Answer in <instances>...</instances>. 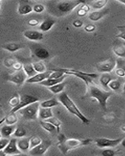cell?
Returning <instances> with one entry per match:
<instances>
[{
    "mask_svg": "<svg viewBox=\"0 0 125 156\" xmlns=\"http://www.w3.org/2000/svg\"><path fill=\"white\" fill-rule=\"evenodd\" d=\"M88 96L98 101V105L103 110H106V103L109 98L112 95V92L101 88L95 83H91L86 85Z\"/></svg>",
    "mask_w": 125,
    "mask_h": 156,
    "instance_id": "obj_1",
    "label": "cell"
},
{
    "mask_svg": "<svg viewBox=\"0 0 125 156\" xmlns=\"http://www.w3.org/2000/svg\"><path fill=\"white\" fill-rule=\"evenodd\" d=\"M58 100L60 101L61 105H63L65 108L67 110L68 112L71 113L72 115H75L77 117L81 122L84 123V125H88L90 123V120L88 119L87 117L80 112V109L77 108V106L75 105V103L73 102V100L69 97L66 93L61 92L58 96Z\"/></svg>",
    "mask_w": 125,
    "mask_h": 156,
    "instance_id": "obj_2",
    "label": "cell"
},
{
    "mask_svg": "<svg viewBox=\"0 0 125 156\" xmlns=\"http://www.w3.org/2000/svg\"><path fill=\"white\" fill-rule=\"evenodd\" d=\"M92 141L91 139H77V138H68L65 139L62 142H58L57 147L59 149L61 153L66 154L69 151L73 149L78 148L80 147L88 145Z\"/></svg>",
    "mask_w": 125,
    "mask_h": 156,
    "instance_id": "obj_3",
    "label": "cell"
},
{
    "mask_svg": "<svg viewBox=\"0 0 125 156\" xmlns=\"http://www.w3.org/2000/svg\"><path fill=\"white\" fill-rule=\"evenodd\" d=\"M39 108L40 102L36 101L22 108L18 111V112L26 120H36L38 117Z\"/></svg>",
    "mask_w": 125,
    "mask_h": 156,
    "instance_id": "obj_4",
    "label": "cell"
},
{
    "mask_svg": "<svg viewBox=\"0 0 125 156\" xmlns=\"http://www.w3.org/2000/svg\"><path fill=\"white\" fill-rule=\"evenodd\" d=\"M83 3H85V0H62L57 2L56 8L62 13H68Z\"/></svg>",
    "mask_w": 125,
    "mask_h": 156,
    "instance_id": "obj_5",
    "label": "cell"
},
{
    "mask_svg": "<svg viewBox=\"0 0 125 156\" xmlns=\"http://www.w3.org/2000/svg\"><path fill=\"white\" fill-rule=\"evenodd\" d=\"M64 71L66 75H73V76L78 77L80 80H82L85 83V85L93 83L94 82L93 79L98 77V74L94 73H86V72H83V71L74 70V69H64Z\"/></svg>",
    "mask_w": 125,
    "mask_h": 156,
    "instance_id": "obj_6",
    "label": "cell"
},
{
    "mask_svg": "<svg viewBox=\"0 0 125 156\" xmlns=\"http://www.w3.org/2000/svg\"><path fill=\"white\" fill-rule=\"evenodd\" d=\"M116 66V60H115L114 58H110L97 64L96 69L99 73H111V72L115 69Z\"/></svg>",
    "mask_w": 125,
    "mask_h": 156,
    "instance_id": "obj_7",
    "label": "cell"
},
{
    "mask_svg": "<svg viewBox=\"0 0 125 156\" xmlns=\"http://www.w3.org/2000/svg\"><path fill=\"white\" fill-rule=\"evenodd\" d=\"M36 101H39V98L35 96L30 95V94H22L20 95V104L15 108H12L10 110V112H16L19 110L21 109L23 107L27 106V105L32 104V103L36 102Z\"/></svg>",
    "mask_w": 125,
    "mask_h": 156,
    "instance_id": "obj_8",
    "label": "cell"
},
{
    "mask_svg": "<svg viewBox=\"0 0 125 156\" xmlns=\"http://www.w3.org/2000/svg\"><path fill=\"white\" fill-rule=\"evenodd\" d=\"M51 145H52V142L50 140H42L41 144L30 149L29 151V154L33 156L44 155Z\"/></svg>",
    "mask_w": 125,
    "mask_h": 156,
    "instance_id": "obj_9",
    "label": "cell"
},
{
    "mask_svg": "<svg viewBox=\"0 0 125 156\" xmlns=\"http://www.w3.org/2000/svg\"><path fill=\"white\" fill-rule=\"evenodd\" d=\"M27 79V74L25 73L23 69L19 71H15L12 73H11L8 77V80L12 83H15L17 86L23 85V83L26 82Z\"/></svg>",
    "mask_w": 125,
    "mask_h": 156,
    "instance_id": "obj_10",
    "label": "cell"
},
{
    "mask_svg": "<svg viewBox=\"0 0 125 156\" xmlns=\"http://www.w3.org/2000/svg\"><path fill=\"white\" fill-rule=\"evenodd\" d=\"M121 139H109L105 137L96 138L95 140V143L100 148L104 147H114L121 143Z\"/></svg>",
    "mask_w": 125,
    "mask_h": 156,
    "instance_id": "obj_11",
    "label": "cell"
},
{
    "mask_svg": "<svg viewBox=\"0 0 125 156\" xmlns=\"http://www.w3.org/2000/svg\"><path fill=\"white\" fill-rule=\"evenodd\" d=\"M4 155H16L20 154L22 151H20L17 145V139L11 138L9 144L4 150H2Z\"/></svg>",
    "mask_w": 125,
    "mask_h": 156,
    "instance_id": "obj_12",
    "label": "cell"
},
{
    "mask_svg": "<svg viewBox=\"0 0 125 156\" xmlns=\"http://www.w3.org/2000/svg\"><path fill=\"white\" fill-rule=\"evenodd\" d=\"M52 73V69L51 70H46L43 73H38L34 76L30 78H27L26 80V83H39L41 82L44 81L45 80L50 77Z\"/></svg>",
    "mask_w": 125,
    "mask_h": 156,
    "instance_id": "obj_13",
    "label": "cell"
},
{
    "mask_svg": "<svg viewBox=\"0 0 125 156\" xmlns=\"http://www.w3.org/2000/svg\"><path fill=\"white\" fill-rule=\"evenodd\" d=\"M23 37H26L30 41H39L43 39V34L41 32L35 30H25L23 34Z\"/></svg>",
    "mask_w": 125,
    "mask_h": 156,
    "instance_id": "obj_14",
    "label": "cell"
},
{
    "mask_svg": "<svg viewBox=\"0 0 125 156\" xmlns=\"http://www.w3.org/2000/svg\"><path fill=\"white\" fill-rule=\"evenodd\" d=\"M33 11V6L25 0H20L18 6V13L20 15H27Z\"/></svg>",
    "mask_w": 125,
    "mask_h": 156,
    "instance_id": "obj_15",
    "label": "cell"
},
{
    "mask_svg": "<svg viewBox=\"0 0 125 156\" xmlns=\"http://www.w3.org/2000/svg\"><path fill=\"white\" fill-rule=\"evenodd\" d=\"M30 137H21L20 139L17 140V145L19 149L23 153L27 152L30 150Z\"/></svg>",
    "mask_w": 125,
    "mask_h": 156,
    "instance_id": "obj_16",
    "label": "cell"
},
{
    "mask_svg": "<svg viewBox=\"0 0 125 156\" xmlns=\"http://www.w3.org/2000/svg\"><path fill=\"white\" fill-rule=\"evenodd\" d=\"M16 129V126L14 125H4L1 127V136L2 137H10L12 135H13L15 130Z\"/></svg>",
    "mask_w": 125,
    "mask_h": 156,
    "instance_id": "obj_17",
    "label": "cell"
},
{
    "mask_svg": "<svg viewBox=\"0 0 125 156\" xmlns=\"http://www.w3.org/2000/svg\"><path fill=\"white\" fill-rule=\"evenodd\" d=\"M108 12H109V9H102V10L99 9V10L94 11L88 15V19L93 22L98 21L99 20H101L103 16L107 14Z\"/></svg>",
    "mask_w": 125,
    "mask_h": 156,
    "instance_id": "obj_18",
    "label": "cell"
},
{
    "mask_svg": "<svg viewBox=\"0 0 125 156\" xmlns=\"http://www.w3.org/2000/svg\"><path fill=\"white\" fill-rule=\"evenodd\" d=\"M66 76H67V75L66 74V75H64L63 76H62V77L57 78V79L49 77V78H48V79H46V80H44V81L39 83V84H41V85H42V86H45V87H51V86L55 85V84H57V83L64 81L65 78L66 77Z\"/></svg>",
    "mask_w": 125,
    "mask_h": 156,
    "instance_id": "obj_19",
    "label": "cell"
},
{
    "mask_svg": "<svg viewBox=\"0 0 125 156\" xmlns=\"http://www.w3.org/2000/svg\"><path fill=\"white\" fill-rule=\"evenodd\" d=\"M53 116L51 108H44L40 106L39 112H38V118L40 120H46L51 117Z\"/></svg>",
    "mask_w": 125,
    "mask_h": 156,
    "instance_id": "obj_20",
    "label": "cell"
},
{
    "mask_svg": "<svg viewBox=\"0 0 125 156\" xmlns=\"http://www.w3.org/2000/svg\"><path fill=\"white\" fill-rule=\"evenodd\" d=\"M34 54L38 58L41 59V60H44V59H47V58H49L50 54L49 51L45 48H37L34 50Z\"/></svg>",
    "mask_w": 125,
    "mask_h": 156,
    "instance_id": "obj_21",
    "label": "cell"
},
{
    "mask_svg": "<svg viewBox=\"0 0 125 156\" xmlns=\"http://www.w3.org/2000/svg\"><path fill=\"white\" fill-rule=\"evenodd\" d=\"M55 23V20L47 19L41 22L39 25V30L42 32H47L52 28Z\"/></svg>",
    "mask_w": 125,
    "mask_h": 156,
    "instance_id": "obj_22",
    "label": "cell"
},
{
    "mask_svg": "<svg viewBox=\"0 0 125 156\" xmlns=\"http://www.w3.org/2000/svg\"><path fill=\"white\" fill-rule=\"evenodd\" d=\"M40 125L43 129L46 130L48 133H51V134H55V133H58L57 128L55 127L54 125H52L51 122H48L46 120H41L40 121Z\"/></svg>",
    "mask_w": 125,
    "mask_h": 156,
    "instance_id": "obj_23",
    "label": "cell"
},
{
    "mask_svg": "<svg viewBox=\"0 0 125 156\" xmlns=\"http://www.w3.org/2000/svg\"><path fill=\"white\" fill-rule=\"evenodd\" d=\"M23 71L25 72V73L27 74V78L32 77L34 75L37 74V71L34 69V66H33V63H30V62H27V63L23 64Z\"/></svg>",
    "mask_w": 125,
    "mask_h": 156,
    "instance_id": "obj_24",
    "label": "cell"
},
{
    "mask_svg": "<svg viewBox=\"0 0 125 156\" xmlns=\"http://www.w3.org/2000/svg\"><path fill=\"white\" fill-rule=\"evenodd\" d=\"M21 48V45L16 42L5 43L3 45H2V48H3L4 50H6V51H9V52H15V51L20 50Z\"/></svg>",
    "mask_w": 125,
    "mask_h": 156,
    "instance_id": "obj_25",
    "label": "cell"
},
{
    "mask_svg": "<svg viewBox=\"0 0 125 156\" xmlns=\"http://www.w3.org/2000/svg\"><path fill=\"white\" fill-rule=\"evenodd\" d=\"M112 80H113V78H112V76L109 74V73H102V74L101 75V76L99 77L100 83H101V85L102 86V87L105 89L107 88L109 82Z\"/></svg>",
    "mask_w": 125,
    "mask_h": 156,
    "instance_id": "obj_26",
    "label": "cell"
},
{
    "mask_svg": "<svg viewBox=\"0 0 125 156\" xmlns=\"http://www.w3.org/2000/svg\"><path fill=\"white\" fill-rule=\"evenodd\" d=\"M61 103L59 100L55 99V98H52L51 99L45 100V101L40 102V106L44 107V108H52V107L59 105Z\"/></svg>",
    "mask_w": 125,
    "mask_h": 156,
    "instance_id": "obj_27",
    "label": "cell"
},
{
    "mask_svg": "<svg viewBox=\"0 0 125 156\" xmlns=\"http://www.w3.org/2000/svg\"><path fill=\"white\" fill-rule=\"evenodd\" d=\"M112 51L116 56L120 57V58H125V46L123 44H115L112 48Z\"/></svg>",
    "mask_w": 125,
    "mask_h": 156,
    "instance_id": "obj_28",
    "label": "cell"
},
{
    "mask_svg": "<svg viewBox=\"0 0 125 156\" xmlns=\"http://www.w3.org/2000/svg\"><path fill=\"white\" fill-rule=\"evenodd\" d=\"M66 86V83L65 82H61V83H57L55 85L51 86V87H48V89L51 91L52 93L55 94H59V93L62 92V90H64V87Z\"/></svg>",
    "mask_w": 125,
    "mask_h": 156,
    "instance_id": "obj_29",
    "label": "cell"
},
{
    "mask_svg": "<svg viewBox=\"0 0 125 156\" xmlns=\"http://www.w3.org/2000/svg\"><path fill=\"white\" fill-rule=\"evenodd\" d=\"M18 121V117L16 112H9L5 118V124L8 125H14L16 124Z\"/></svg>",
    "mask_w": 125,
    "mask_h": 156,
    "instance_id": "obj_30",
    "label": "cell"
},
{
    "mask_svg": "<svg viewBox=\"0 0 125 156\" xmlns=\"http://www.w3.org/2000/svg\"><path fill=\"white\" fill-rule=\"evenodd\" d=\"M108 1L109 0H95V1L91 2V6L94 9L99 10V9H102V8L105 7V5L107 4Z\"/></svg>",
    "mask_w": 125,
    "mask_h": 156,
    "instance_id": "obj_31",
    "label": "cell"
},
{
    "mask_svg": "<svg viewBox=\"0 0 125 156\" xmlns=\"http://www.w3.org/2000/svg\"><path fill=\"white\" fill-rule=\"evenodd\" d=\"M20 96L18 94H15L14 95H12V97L9 98V101H8V104H9V106L12 108L17 106V105L20 104Z\"/></svg>",
    "mask_w": 125,
    "mask_h": 156,
    "instance_id": "obj_32",
    "label": "cell"
},
{
    "mask_svg": "<svg viewBox=\"0 0 125 156\" xmlns=\"http://www.w3.org/2000/svg\"><path fill=\"white\" fill-rule=\"evenodd\" d=\"M120 87H121V82L116 79H113L111 80L108 85V87L113 91H117L118 90H120Z\"/></svg>",
    "mask_w": 125,
    "mask_h": 156,
    "instance_id": "obj_33",
    "label": "cell"
},
{
    "mask_svg": "<svg viewBox=\"0 0 125 156\" xmlns=\"http://www.w3.org/2000/svg\"><path fill=\"white\" fill-rule=\"evenodd\" d=\"M26 135H27V131H26V129L23 127H22V126H18V127H16V130H15L14 133H13V136H14L15 137H18V138L24 137Z\"/></svg>",
    "mask_w": 125,
    "mask_h": 156,
    "instance_id": "obj_34",
    "label": "cell"
},
{
    "mask_svg": "<svg viewBox=\"0 0 125 156\" xmlns=\"http://www.w3.org/2000/svg\"><path fill=\"white\" fill-rule=\"evenodd\" d=\"M33 66L34 69L37 71V73H43L46 71V66L42 62H33Z\"/></svg>",
    "mask_w": 125,
    "mask_h": 156,
    "instance_id": "obj_35",
    "label": "cell"
},
{
    "mask_svg": "<svg viewBox=\"0 0 125 156\" xmlns=\"http://www.w3.org/2000/svg\"><path fill=\"white\" fill-rule=\"evenodd\" d=\"M46 121L51 122L52 125H54L55 127L57 128L58 133H59V132H60V127H61V126H62V122H60V120H59V119H58L57 118H55V117L52 116V117H51V118H49V119H46Z\"/></svg>",
    "mask_w": 125,
    "mask_h": 156,
    "instance_id": "obj_36",
    "label": "cell"
},
{
    "mask_svg": "<svg viewBox=\"0 0 125 156\" xmlns=\"http://www.w3.org/2000/svg\"><path fill=\"white\" fill-rule=\"evenodd\" d=\"M42 142V140L41 139V137H39L38 136H30V149L33 148V147H36L38 144H40Z\"/></svg>",
    "mask_w": 125,
    "mask_h": 156,
    "instance_id": "obj_37",
    "label": "cell"
},
{
    "mask_svg": "<svg viewBox=\"0 0 125 156\" xmlns=\"http://www.w3.org/2000/svg\"><path fill=\"white\" fill-rule=\"evenodd\" d=\"M10 139L8 137H2L0 139V151H2L5 148V147L9 144Z\"/></svg>",
    "mask_w": 125,
    "mask_h": 156,
    "instance_id": "obj_38",
    "label": "cell"
},
{
    "mask_svg": "<svg viewBox=\"0 0 125 156\" xmlns=\"http://www.w3.org/2000/svg\"><path fill=\"white\" fill-rule=\"evenodd\" d=\"M16 61L12 58H5L3 61V65L6 68H11L13 66Z\"/></svg>",
    "mask_w": 125,
    "mask_h": 156,
    "instance_id": "obj_39",
    "label": "cell"
},
{
    "mask_svg": "<svg viewBox=\"0 0 125 156\" xmlns=\"http://www.w3.org/2000/svg\"><path fill=\"white\" fill-rule=\"evenodd\" d=\"M45 6H44V5H42V4H35V5L33 6V11H34V12H36V13H41V12H43V11L45 10Z\"/></svg>",
    "mask_w": 125,
    "mask_h": 156,
    "instance_id": "obj_40",
    "label": "cell"
},
{
    "mask_svg": "<svg viewBox=\"0 0 125 156\" xmlns=\"http://www.w3.org/2000/svg\"><path fill=\"white\" fill-rule=\"evenodd\" d=\"M116 154V151H113V150H110V149H106L104 150L101 152V154L103 156H113Z\"/></svg>",
    "mask_w": 125,
    "mask_h": 156,
    "instance_id": "obj_41",
    "label": "cell"
},
{
    "mask_svg": "<svg viewBox=\"0 0 125 156\" xmlns=\"http://www.w3.org/2000/svg\"><path fill=\"white\" fill-rule=\"evenodd\" d=\"M116 67L122 68L125 71V60L123 58H120L116 59Z\"/></svg>",
    "mask_w": 125,
    "mask_h": 156,
    "instance_id": "obj_42",
    "label": "cell"
},
{
    "mask_svg": "<svg viewBox=\"0 0 125 156\" xmlns=\"http://www.w3.org/2000/svg\"><path fill=\"white\" fill-rule=\"evenodd\" d=\"M84 29L86 32L91 33V32H93L95 29H96V27H95V25H93V24H87L84 26Z\"/></svg>",
    "mask_w": 125,
    "mask_h": 156,
    "instance_id": "obj_43",
    "label": "cell"
},
{
    "mask_svg": "<svg viewBox=\"0 0 125 156\" xmlns=\"http://www.w3.org/2000/svg\"><path fill=\"white\" fill-rule=\"evenodd\" d=\"M27 23H28L29 26H30V27H35V26H37V25L40 24V21L38 19H30L28 20V22H27Z\"/></svg>",
    "mask_w": 125,
    "mask_h": 156,
    "instance_id": "obj_44",
    "label": "cell"
},
{
    "mask_svg": "<svg viewBox=\"0 0 125 156\" xmlns=\"http://www.w3.org/2000/svg\"><path fill=\"white\" fill-rule=\"evenodd\" d=\"M115 73H116V75H117L119 77H124L125 76V71L123 70L122 68L116 67V69H115Z\"/></svg>",
    "mask_w": 125,
    "mask_h": 156,
    "instance_id": "obj_45",
    "label": "cell"
},
{
    "mask_svg": "<svg viewBox=\"0 0 125 156\" xmlns=\"http://www.w3.org/2000/svg\"><path fill=\"white\" fill-rule=\"evenodd\" d=\"M23 64H22L20 62H15L14 65L12 66V69H14L15 71H19V70H21L23 69Z\"/></svg>",
    "mask_w": 125,
    "mask_h": 156,
    "instance_id": "obj_46",
    "label": "cell"
},
{
    "mask_svg": "<svg viewBox=\"0 0 125 156\" xmlns=\"http://www.w3.org/2000/svg\"><path fill=\"white\" fill-rule=\"evenodd\" d=\"M103 118L104 119L107 121V122H110V121H112L115 119V115L114 114L112 113V112H109V113L105 114L103 116Z\"/></svg>",
    "mask_w": 125,
    "mask_h": 156,
    "instance_id": "obj_47",
    "label": "cell"
},
{
    "mask_svg": "<svg viewBox=\"0 0 125 156\" xmlns=\"http://www.w3.org/2000/svg\"><path fill=\"white\" fill-rule=\"evenodd\" d=\"M73 26L74 27H77V28L81 27L83 26V21L80 20H76L73 22Z\"/></svg>",
    "mask_w": 125,
    "mask_h": 156,
    "instance_id": "obj_48",
    "label": "cell"
},
{
    "mask_svg": "<svg viewBox=\"0 0 125 156\" xmlns=\"http://www.w3.org/2000/svg\"><path fill=\"white\" fill-rule=\"evenodd\" d=\"M77 16H80V17H84V16H85L86 15L88 14V12H87V11L84 10V9H80H80L77 10Z\"/></svg>",
    "mask_w": 125,
    "mask_h": 156,
    "instance_id": "obj_49",
    "label": "cell"
},
{
    "mask_svg": "<svg viewBox=\"0 0 125 156\" xmlns=\"http://www.w3.org/2000/svg\"><path fill=\"white\" fill-rule=\"evenodd\" d=\"M80 9H84V10L87 11L88 12H89L90 9H91V7H90V5H88V4H86V3L81 4V5H80Z\"/></svg>",
    "mask_w": 125,
    "mask_h": 156,
    "instance_id": "obj_50",
    "label": "cell"
},
{
    "mask_svg": "<svg viewBox=\"0 0 125 156\" xmlns=\"http://www.w3.org/2000/svg\"><path fill=\"white\" fill-rule=\"evenodd\" d=\"M116 37H119V38H121L125 41V30H123L122 32H120V34H118L116 35Z\"/></svg>",
    "mask_w": 125,
    "mask_h": 156,
    "instance_id": "obj_51",
    "label": "cell"
},
{
    "mask_svg": "<svg viewBox=\"0 0 125 156\" xmlns=\"http://www.w3.org/2000/svg\"><path fill=\"white\" fill-rule=\"evenodd\" d=\"M114 1H116V2H120V3L125 5V0H114Z\"/></svg>",
    "mask_w": 125,
    "mask_h": 156,
    "instance_id": "obj_52",
    "label": "cell"
},
{
    "mask_svg": "<svg viewBox=\"0 0 125 156\" xmlns=\"http://www.w3.org/2000/svg\"><path fill=\"white\" fill-rule=\"evenodd\" d=\"M120 144H121V145L123 146V147H125V138H123V140H121V143H120Z\"/></svg>",
    "mask_w": 125,
    "mask_h": 156,
    "instance_id": "obj_53",
    "label": "cell"
},
{
    "mask_svg": "<svg viewBox=\"0 0 125 156\" xmlns=\"http://www.w3.org/2000/svg\"><path fill=\"white\" fill-rule=\"evenodd\" d=\"M120 129H121V130L123 132H125V124L123 125V126H122L121 127H120Z\"/></svg>",
    "mask_w": 125,
    "mask_h": 156,
    "instance_id": "obj_54",
    "label": "cell"
},
{
    "mask_svg": "<svg viewBox=\"0 0 125 156\" xmlns=\"http://www.w3.org/2000/svg\"><path fill=\"white\" fill-rule=\"evenodd\" d=\"M117 28H120V29H125V26H123V27H117Z\"/></svg>",
    "mask_w": 125,
    "mask_h": 156,
    "instance_id": "obj_55",
    "label": "cell"
},
{
    "mask_svg": "<svg viewBox=\"0 0 125 156\" xmlns=\"http://www.w3.org/2000/svg\"><path fill=\"white\" fill-rule=\"evenodd\" d=\"M123 92H124V94H125V83H124V84H123Z\"/></svg>",
    "mask_w": 125,
    "mask_h": 156,
    "instance_id": "obj_56",
    "label": "cell"
},
{
    "mask_svg": "<svg viewBox=\"0 0 125 156\" xmlns=\"http://www.w3.org/2000/svg\"><path fill=\"white\" fill-rule=\"evenodd\" d=\"M1 1H2V0H1Z\"/></svg>",
    "mask_w": 125,
    "mask_h": 156,
    "instance_id": "obj_57",
    "label": "cell"
}]
</instances>
